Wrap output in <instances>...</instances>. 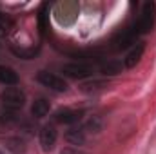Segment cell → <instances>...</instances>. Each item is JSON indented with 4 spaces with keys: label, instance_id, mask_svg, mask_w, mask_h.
Listing matches in <instances>:
<instances>
[{
    "label": "cell",
    "instance_id": "10",
    "mask_svg": "<svg viewBox=\"0 0 156 154\" xmlns=\"http://www.w3.org/2000/svg\"><path fill=\"white\" fill-rule=\"evenodd\" d=\"M49 109H51V103L45 98H38L31 105V114L35 116V118H44V116L49 114Z\"/></svg>",
    "mask_w": 156,
    "mask_h": 154
},
{
    "label": "cell",
    "instance_id": "1",
    "mask_svg": "<svg viewBox=\"0 0 156 154\" xmlns=\"http://www.w3.org/2000/svg\"><path fill=\"white\" fill-rule=\"evenodd\" d=\"M80 7L75 0H62L55 4V18L60 26H73L78 18Z\"/></svg>",
    "mask_w": 156,
    "mask_h": 154
},
{
    "label": "cell",
    "instance_id": "15",
    "mask_svg": "<svg viewBox=\"0 0 156 154\" xmlns=\"http://www.w3.org/2000/svg\"><path fill=\"white\" fill-rule=\"evenodd\" d=\"M66 140L73 145H83L85 142V132L83 129H76V127H71L67 132H66Z\"/></svg>",
    "mask_w": 156,
    "mask_h": 154
},
{
    "label": "cell",
    "instance_id": "13",
    "mask_svg": "<svg viewBox=\"0 0 156 154\" xmlns=\"http://www.w3.org/2000/svg\"><path fill=\"white\" fill-rule=\"evenodd\" d=\"M5 149H9L13 154H24L26 152V142L22 140V138H18V136H15V138H5Z\"/></svg>",
    "mask_w": 156,
    "mask_h": 154
},
{
    "label": "cell",
    "instance_id": "7",
    "mask_svg": "<svg viewBox=\"0 0 156 154\" xmlns=\"http://www.w3.org/2000/svg\"><path fill=\"white\" fill-rule=\"evenodd\" d=\"M134 38H136L134 29H122L116 37L113 38V49L115 51H123L131 44H134Z\"/></svg>",
    "mask_w": 156,
    "mask_h": 154
},
{
    "label": "cell",
    "instance_id": "18",
    "mask_svg": "<svg viewBox=\"0 0 156 154\" xmlns=\"http://www.w3.org/2000/svg\"><path fill=\"white\" fill-rule=\"evenodd\" d=\"M13 51H15V54H18L20 58H26V60H27V58H33L35 53H37L35 49H29V51H24V49H13Z\"/></svg>",
    "mask_w": 156,
    "mask_h": 154
},
{
    "label": "cell",
    "instance_id": "9",
    "mask_svg": "<svg viewBox=\"0 0 156 154\" xmlns=\"http://www.w3.org/2000/svg\"><path fill=\"white\" fill-rule=\"evenodd\" d=\"M80 118H82V113L75 111V109H60L55 113V121L64 123V125H73V123L80 121Z\"/></svg>",
    "mask_w": 156,
    "mask_h": 154
},
{
    "label": "cell",
    "instance_id": "11",
    "mask_svg": "<svg viewBox=\"0 0 156 154\" xmlns=\"http://www.w3.org/2000/svg\"><path fill=\"white\" fill-rule=\"evenodd\" d=\"M0 83H5V85H16V83H18V75H16V71L11 69V67L0 65Z\"/></svg>",
    "mask_w": 156,
    "mask_h": 154
},
{
    "label": "cell",
    "instance_id": "14",
    "mask_svg": "<svg viewBox=\"0 0 156 154\" xmlns=\"http://www.w3.org/2000/svg\"><path fill=\"white\" fill-rule=\"evenodd\" d=\"M100 71L105 76H116V75L122 73V64L116 62V60H107V62H104L100 65Z\"/></svg>",
    "mask_w": 156,
    "mask_h": 154
},
{
    "label": "cell",
    "instance_id": "2",
    "mask_svg": "<svg viewBox=\"0 0 156 154\" xmlns=\"http://www.w3.org/2000/svg\"><path fill=\"white\" fill-rule=\"evenodd\" d=\"M156 20V5L154 2H145L142 7V15L138 18V22L134 24V33L136 35H147L153 31Z\"/></svg>",
    "mask_w": 156,
    "mask_h": 154
},
{
    "label": "cell",
    "instance_id": "3",
    "mask_svg": "<svg viewBox=\"0 0 156 154\" xmlns=\"http://www.w3.org/2000/svg\"><path fill=\"white\" fill-rule=\"evenodd\" d=\"M0 100L7 109H22L26 103V94L18 87H7L5 91H2Z\"/></svg>",
    "mask_w": 156,
    "mask_h": 154
},
{
    "label": "cell",
    "instance_id": "4",
    "mask_svg": "<svg viewBox=\"0 0 156 154\" xmlns=\"http://www.w3.org/2000/svg\"><path fill=\"white\" fill-rule=\"evenodd\" d=\"M37 80L44 87H47V89H51L55 93H66L67 87H69L64 78H60L55 73H49V71H40L38 75H37Z\"/></svg>",
    "mask_w": 156,
    "mask_h": 154
},
{
    "label": "cell",
    "instance_id": "16",
    "mask_svg": "<svg viewBox=\"0 0 156 154\" xmlns=\"http://www.w3.org/2000/svg\"><path fill=\"white\" fill-rule=\"evenodd\" d=\"M82 129H83V132L98 134V132L102 131V118H100V116H91V118L85 121V125H83Z\"/></svg>",
    "mask_w": 156,
    "mask_h": 154
},
{
    "label": "cell",
    "instance_id": "12",
    "mask_svg": "<svg viewBox=\"0 0 156 154\" xmlns=\"http://www.w3.org/2000/svg\"><path fill=\"white\" fill-rule=\"evenodd\" d=\"M107 85H109V83H107V82H104V80H91V82H83V83H80V91H82V93L91 94V93L104 91Z\"/></svg>",
    "mask_w": 156,
    "mask_h": 154
},
{
    "label": "cell",
    "instance_id": "5",
    "mask_svg": "<svg viewBox=\"0 0 156 154\" xmlns=\"http://www.w3.org/2000/svg\"><path fill=\"white\" fill-rule=\"evenodd\" d=\"M62 73L69 78H75V80H83V78L93 76L94 67L85 64V62H73V64L62 65Z\"/></svg>",
    "mask_w": 156,
    "mask_h": 154
},
{
    "label": "cell",
    "instance_id": "6",
    "mask_svg": "<svg viewBox=\"0 0 156 154\" xmlns=\"http://www.w3.org/2000/svg\"><path fill=\"white\" fill-rule=\"evenodd\" d=\"M56 138H58V132L55 129V125L47 123L40 129V145H42V151L49 152L55 149V143H56Z\"/></svg>",
    "mask_w": 156,
    "mask_h": 154
},
{
    "label": "cell",
    "instance_id": "8",
    "mask_svg": "<svg viewBox=\"0 0 156 154\" xmlns=\"http://www.w3.org/2000/svg\"><path fill=\"white\" fill-rule=\"evenodd\" d=\"M144 51H145V44L144 42H136V45H133V49L127 53V56L123 58V67L127 69H133L144 56Z\"/></svg>",
    "mask_w": 156,
    "mask_h": 154
},
{
    "label": "cell",
    "instance_id": "19",
    "mask_svg": "<svg viewBox=\"0 0 156 154\" xmlns=\"http://www.w3.org/2000/svg\"><path fill=\"white\" fill-rule=\"evenodd\" d=\"M60 154H83L82 151H78V149H64Z\"/></svg>",
    "mask_w": 156,
    "mask_h": 154
},
{
    "label": "cell",
    "instance_id": "20",
    "mask_svg": "<svg viewBox=\"0 0 156 154\" xmlns=\"http://www.w3.org/2000/svg\"><path fill=\"white\" fill-rule=\"evenodd\" d=\"M0 22H2V13H0Z\"/></svg>",
    "mask_w": 156,
    "mask_h": 154
},
{
    "label": "cell",
    "instance_id": "17",
    "mask_svg": "<svg viewBox=\"0 0 156 154\" xmlns=\"http://www.w3.org/2000/svg\"><path fill=\"white\" fill-rule=\"evenodd\" d=\"M47 9H49V5H44L42 7V11H40V16H38V24H40V31L42 33H45L47 31Z\"/></svg>",
    "mask_w": 156,
    "mask_h": 154
}]
</instances>
